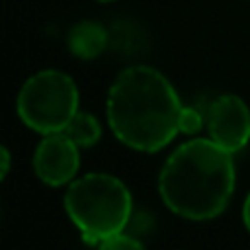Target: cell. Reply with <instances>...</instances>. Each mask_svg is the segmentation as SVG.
Segmentation results:
<instances>
[{
  "instance_id": "7",
  "label": "cell",
  "mask_w": 250,
  "mask_h": 250,
  "mask_svg": "<svg viewBox=\"0 0 250 250\" xmlns=\"http://www.w3.org/2000/svg\"><path fill=\"white\" fill-rule=\"evenodd\" d=\"M108 46V31L104 24L83 20L75 24L68 33V48L79 60H95Z\"/></svg>"
},
{
  "instance_id": "13",
  "label": "cell",
  "mask_w": 250,
  "mask_h": 250,
  "mask_svg": "<svg viewBox=\"0 0 250 250\" xmlns=\"http://www.w3.org/2000/svg\"><path fill=\"white\" fill-rule=\"evenodd\" d=\"M99 2H114V0H99Z\"/></svg>"
},
{
  "instance_id": "1",
  "label": "cell",
  "mask_w": 250,
  "mask_h": 250,
  "mask_svg": "<svg viewBox=\"0 0 250 250\" xmlns=\"http://www.w3.org/2000/svg\"><path fill=\"white\" fill-rule=\"evenodd\" d=\"M108 125L136 151H158L180 134L182 104L163 73L149 66L125 68L108 92Z\"/></svg>"
},
{
  "instance_id": "3",
  "label": "cell",
  "mask_w": 250,
  "mask_h": 250,
  "mask_svg": "<svg viewBox=\"0 0 250 250\" xmlns=\"http://www.w3.org/2000/svg\"><path fill=\"white\" fill-rule=\"evenodd\" d=\"M64 207L88 244L123 233L132 215V195L110 173H88L68 185Z\"/></svg>"
},
{
  "instance_id": "6",
  "label": "cell",
  "mask_w": 250,
  "mask_h": 250,
  "mask_svg": "<svg viewBox=\"0 0 250 250\" xmlns=\"http://www.w3.org/2000/svg\"><path fill=\"white\" fill-rule=\"evenodd\" d=\"M33 169L44 185H68L79 169V147L64 132L44 134L33 156Z\"/></svg>"
},
{
  "instance_id": "11",
  "label": "cell",
  "mask_w": 250,
  "mask_h": 250,
  "mask_svg": "<svg viewBox=\"0 0 250 250\" xmlns=\"http://www.w3.org/2000/svg\"><path fill=\"white\" fill-rule=\"evenodd\" d=\"M0 154H2V171H0V176H7L9 169H11V156H9V149L7 147H0Z\"/></svg>"
},
{
  "instance_id": "2",
  "label": "cell",
  "mask_w": 250,
  "mask_h": 250,
  "mask_svg": "<svg viewBox=\"0 0 250 250\" xmlns=\"http://www.w3.org/2000/svg\"><path fill=\"white\" fill-rule=\"evenodd\" d=\"M158 191L176 215L195 222L213 220L224 213L233 198V154L213 138H193L163 165Z\"/></svg>"
},
{
  "instance_id": "9",
  "label": "cell",
  "mask_w": 250,
  "mask_h": 250,
  "mask_svg": "<svg viewBox=\"0 0 250 250\" xmlns=\"http://www.w3.org/2000/svg\"><path fill=\"white\" fill-rule=\"evenodd\" d=\"M99 250H145L138 239L129 237V235H123V233H117L112 235V237L104 239V242L99 244Z\"/></svg>"
},
{
  "instance_id": "10",
  "label": "cell",
  "mask_w": 250,
  "mask_h": 250,
  "mask_svg": "<svg viewBox=\"0 0 250 250\" xmlns=\"http://www.w3.org/2000/svg\"><path fill=\"white\" fill-rule=\"evenodd\" d=\"M202 125H204V119L198 110L182 105V110H180V134H198L200 129H202Z\"/></svg>"
},
{
  "instance_id": "4",
  "label": "cell",
  "mask_w": 250,
  "mask_h": 250,
  "mask_svg": "<svg viewBox=\"0 0 250 250\" xmlns=\"http://www.w3.org/2000/svg\"><path fill=\"white\" fill-rule=\"evenodd\" d=\"M18 114L26 127L40 134L64 132L79 112V92L73 77L62 70H40L18 95Z\"/></svg>"
},
{
  "instance_id": "5",
  "label": "cell",
  "mask_w": 250,
  "mask_h": 250,
  "mask_svg": "<svg viewBox=\"0 0 250 250\" xmlns=\"http://www.w3.org/2000/svg\"><path fill=\"white\" fill-rule=\"evenodd\" d=\"M207 127L211 138L230 154L250 141V110L237 95H222L208 105Z\"/></svg>"
},
{
  "instance_id": "8",
  "label": "cell",
  "mask_w": 250,
  "mask_h": 250,
  "mask_svg": "<svg viewBox=\"0 0 250 250\" xmlns=\"http://www.w3.org/2000/svg\"><path fill=\"white\" fill-rule=\"evenodd\" d=\"M64 134L77 147H92L101 138V123L88 112H77L64 127Z\"/></svg>"
},
{
  "instance_id": "12",
  "label": "cell",
  "mask_w": 250,
  "mask_h": 250,
  "mask_svg": "<svg viewBox=\"0 0 250 250\" xmlns=\"http://www.w3.org/2000/svg\"><path fill=\"white\" fill-rule=\"evenodd\" d=\"M242 215H244V224H246V229H248V233H250V193H248L246 202H244V211H242Z\"/></svg>"
}]
</instances>
